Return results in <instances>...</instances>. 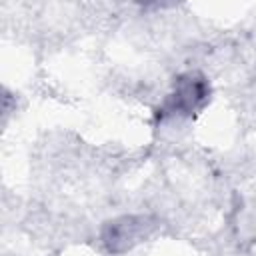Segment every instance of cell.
<instances>
[{
  "mask_svg": "<svg viewBox=\"0 0 256 256\" xmlns=\"http://www.w3.org/2000/svg\"><path fill=\"white\" fill-rule=\"evenodd\" d=\"M208 96H210L208 80L200 72H186L176 78L172 92L160 106V118L190 116L208 102Z\"/></svg>",
  "mask_w": 256,
  "mask_h": 256,
  "instance_id": "1",
  "label": "cell"
},
{
  "mask_svg": "<svg viewBox=\"0 0 256 256\" xmlns=\"http://www.w3.org/2000/svg\"><path fill=\"white\" fill-rule=\"evenodd\" d=\"M156 228V222L150 216L144 214H130V216H120L102 228V242L108 252L122 254L136 246L138 242L146 240L152 230Z\"/></svg>",
  "mask_w": 256,
  "mask_h": 256,
  "instance_id": "2",
  "label": "cell"
}]
</instances>
